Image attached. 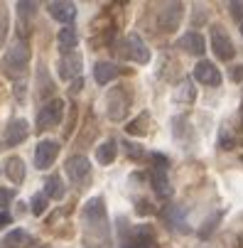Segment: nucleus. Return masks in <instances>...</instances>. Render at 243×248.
<instances>
[{"label":"nucleus","mask_w":243,"mask_h":248,"mask_svg":"<svg viewBox=\"0 0 243 248\" xmlns=\"http://www.w3.org/2000/svg\"><path fill=\"white\" fill-rule=\"evenodd\" d=\"M81 74V54L74 52V54H66L59 59V79H66V81H72ZM81 79V77H79Z\"/></svg>","instance_id":"9b49d317"},{"label":"nucleus","mask_w":243,"mask_h":248,"mask_svg":"<svg viewBox=\"0 0 243 248\" xmlns=\"http://www.w3.org/2000/svg\"><path fill=\"white\" fill-rule=\"evenodd\" d=\"M79 89H81V79H76V81H74V86H72V93H76Z\"/></svg>","instance_id":"72a5a7b5"},{"label":"nucleus","mask_w":243,"mask_h":248,"mask_svg":"<svg viewBox=\"0 0 243 248\" xmlns=\"http://www.w3.org/2000/svg\"><path fill=\"white\" fill-rule=\"evenodd\" d=\"M116 77H118V66H116L113 62H98V64L93 66V79H96L101 86L111 84Z\"/></svg>","instance_id":"f3484780"},{"label":"nucleus","mask_w":243,"mask_h":248,"mask_svg":"<svg viewBox=\"0 0 243 248\" xmlns=\"http://www.w3.org/2000/svg\"><path fill=\"white\" fill-rule=\"evenodd\" d=\"M150 180H152V189H155V194L160 199L172 197V187H169V180H167V172L165 170H152Z\"/></svg>","instance_id":"6ab92c4d"},{"label":"nucleus","mask_w":243,"mask_h":248,"mask_svg":"<svg viewBox=\"0 0 243 248\" xmlns=\"http://www.w3.org/2000/svg\"><path fill=\"white\" fill-rule=\"evenodd\" d=\"M180 47L187 52V54H194V57H201L206 52V42L199 32H187L184 37H180Z\"/></svg>","instance_id":"dca6fc26"},{"label":"nucleus","mask_w":243,"mask_h":248,"mask_svg":"<svg viewBox=\"0 0 243 248\" xmlns=\"http://www.w3.org/2000/svg\"><path fill=\"white\" fill-rule=\"evenodd\" d=\"M5 174L10 177V182L20 185V182L25 180V162H22L20 157H10V160L5 162Z\"/></svg>","instance_id":"5701e85b"},{"label":"nucleus","mask_w":243,"mask_h":248,"mask_svg":"<svg viewBox=\"0 0 243 248\" xmlns=\"http://www.w3.org/2000/svg\"><path fill=\"white\" fill-rule=\"evenodd\" d=\"M241 34H243V22H241Z\"/></svg>","instance_id":"c9c22d12"},{"label":"nucleus","mask_w":243,"mask_h":248,"mask_svg":"<svg viewBox=\"0 0 243 248\" xmlns=\"http://www.w3.org/2000/svg\"><path fill=\"white\" fill-rule=\"evenodd\" d=\"M143 123H148V113H140V118L130 121V125H125V130H128L130 135H145V133H148V128H145Z\"/></svg>","instance_id":"b1692460"},{"label":"nucleus","mask_w":243,"mask_h":248,"mask_svg":"<svg viewBox=\"0 0 243 248\" xmlns=\"http://www.w3.org/2000/svg\"><path fill=\"white\" fill-rule=\"evenodd\" d=\"M13 197H15V194H13L10 189H0V206H5V204H8Z\"/></svg>","instance_id":"2f4dec72"},{"label":"nucleus","mask_w":243,"mask_h":248,"mask_svg":"<svg viewBox=\"0 0 243 248\" xmlns=\"http://www.w3.org/2000/svg\"><path fill=\"white\" fill-rule=\"evenodd\" d=\"M57 155H59V145L54 143V140H40V145L34 148V167L37 170L52 167Z\"/></svg>","instance_id":"0eeeda50"},{"label":"nucleus","mask_w":243,"mask_h":248,"mask_svg":"<svg viewBox=\"0 0 243 248\" xmlns=\"http://www.w3.org/2000/svg\"><path fill=\"white\" fill-rule=\"evenodd\" d=\"M123 54H125V59H130V62H135V64H148V62H150V49H148V45L143 42L140 34H135V32H130L128 37H125Z\"/></svg>","instance_id":"20e7f679"},{"label":"nucleus","mask_w":243,"mask_h":248,"mask_svg":"<svg viewBox=\"0 0 243 248\" xmlns=\"http://www.w3.org/2000/svg\"><path fill=\"white\" fill-rule=\"evenodd\" d=\"M34 10H37V3H17V13L25 15V17L34 15Z\"/></svg>","instance_id":"c85d7f7f"},{"label":"nucleus","mask_w":243,"mask_h":248,"mask_svg":"<svg viewBox=\"0 0 243 248\" xmlns=\"http://www.w3.org/2000/svg\"><path fill=\"white\" fill-rule=\"evenodd\" d=\"M27 135H30L27 121H25V118H17V121H13V123L5 128V145H8V148H15V145L22 143Z\"/></svg>","instance_id":"ddd939ff"},{"label":"nucleus","mask_w":243,"mask_h":248,"mask_svg":"<svg viewBox=\"0 0 243 248\" xmlns=\"http://www.w3.org/2000/svg\"><path fill=\"white\" fill-rule=\"evenodd\" d=\"M150 160L155 162V167H152V170H165V172H167V167H169V160H167L165 155H160V153H152V155H150Z\"/></svg>","instance_id":"cd10ccee"},{"label":"nucleus","mask_w":243,"mask_h":248,"mask_svg":"<svg viewBox=\"0 0 243 248\" xmlns=\"http://www.w3.org/2000/svg\"><path fill=\"white\" fill-rule=\"evenodd\" d=\"M212 49H214V54H216L221 62H231L233 54H236V47H233L231 37H228V34H226L219 25L212 27Z\"/></svg>","instance_id":"39448f33"},{"label":"nucleus","mask_w":243,"mask_h":248,"mask_svg":"<svg viewBox=\"0 0 243 248\" xmlns=\"http://www.w3.org/2000/svg\"><path fill=\"white\" fill-rule=\"evenodd\" d=\"M45 194L49 197V199H64V194H66V187H64V180L59 174H52V177H47V182H45Z\"/></svg>","instance_id":"aec40b11"},{"label":"nucleus","mask_w":243,"mask_h":248,"mask_svg":"<svg viewBox=\"0 0 243 248\" xmlns=\"http://www.w3.org/2000/svg\"><path fill=\"white\" fill-rule=\"evenodd\" d=\"M30 57H32V52H30L27 42H25V40H17V42L8 49V54H5V59H3V72H5L8 77L17 79L25 69H27Z\"/></svg>","instance_id":"f03ea898"},{"label":"nucleus","mask_w":243,"mask_h":248,"mask_svg":"<svg viewBox=\"0 0 243 248\" xmlns=\"http://www.w3.org/2000/svg\"><path fill=\"white\" fill-rule=\"evenodd\" d=\"M10 224V214L8 211H0V226H8Z\"/></svg>","instance_id":"473e14b6"},{"label":"nucleus","mask_w":243,"mask_h":248,"mask_svg":"<svg viewBox=\"0 0 243 248\" xmlns=\"http://www.w3.org/2000/svg\"><path fill=\"white\" fill-rule=\"evenodd\" d=\"M45 211H47V194H34L32 197V214L42 217Z\"/></svg>","instance_id":"a878e982"},{"label":"nucleus","mask_w":243,"mask_h":248,"mask_svg":"<svg viewBox=\"0 0 243 248\" xmlns=\"http://www.w3.org/2000/svg\"><path fill=\"white\" fill-rule=\"evenodd\" d=\"M3 243H5V248H27L32 243V236L25 229H15L3 238Z\"/></svg>","instance_id":"412c9836"},{"label":"nucleus","mask_w":243,"mask_h":248,"mask_svg":"<svg viewBox=\"0 0 243 248\" xmlns=\"http://www.w3.org/2000/svg\"><path fill=\"white\" fill-rule=\"evenodd\" d=\"M162 217H165V224H167L169 229H177V231H187V226H184V209H182V206H177V204L167 206Z\"/></svg>","instance_id":"a211bd4d"},{"label":"nucleus","mask_w":243,"mask_h":248,"mask_svg":"<svg viewBox=\"0 0 243 248\" xmlns=\"http://www.w3.org/2000/svg\"><path fill=\"white\" fill-rule=\"evenodd\" d=\"M116 153H118V145H116V140H106V143H101L96 148V160L98 165H111L116 160Z\"/></svg>","instance_id":"4be33fe9"},{"label":"nucleus","mask_w":243,"mask_h":248,"mask_svg":"<svg viewBox=\"0 0 243 248\" xmlns=\"http://www.w3.org/2000/svg\"><path fill=\"white\" fill-rule=\"evenodd\" d=\"M241 121H243V106H241Z\"/></svg>","instance_id":"f704fd0d"},{"label":"nucleus","mask_w":243,"mask_h":248,"mask_svg":"<svg viewBox=\"0 0 243 248\" xmlns=\"http://www.w3.org/2000/svg\"><path fill=\"white\" fill-rule=\"evenodd\" d=\"M194 77H197V81L204 84V86H219V84H221L219 69H216L212 62H206V59H201V62L194 66Z\"/></svg>","instance_id":"9d476101"},{"label":"nucleus","mask_w":243,"mask_h":248,"mask_svg":"<svg viewBox=\"0 0 243 248\" xmlns=\"http://www.w3.org/2000/svg\"><path fill=\"white\" fill-rule=\"evenodd\" d=\"M64 170H66V174H69V180L79 185V182H84L86 177H89L91 165H89V160H86L84 155H74V157H69V160H66Z\"/></svg>","instance_id":"1a4fd4ad"},{"label":"nucleus","mask_w":243,"mask_h":248,"mask_svg":"<svg viewBox=\"0 0 243 248\" xmlns=\"http://www.w3.org/2000/svg\"><path fill=\"white\" fill-rule=\"evenodd\" d=\"M228 8H231V15L243 22V3H241V0H233V3H228Z\"/></svg>","instance_id":"c756f323"},{"label":"nucleus","mask_w":243,"mask_h":248,"mask_svg":"<svg viewBox=\"0 0 243 248\" xmlns=\"http://www.w3.org/2000/svg\"><path fill=\"white\" fill-rule=\"evenodd\" d=\"M175 98H177V101H192V98H194L192 84H189V81H182L180 89H177V93H175Z\"/></svg>","instance_id":"bb28decb"},{"label":"nucleus","mask_w":243,"mask_h":248,"mask_svg":"<svg viewBox=\"0 0 243 248\" xmlns=\"http://www.w3.org/2000/svg\"><path fill=\"white\" fill-rule=\"evenodd\" d=\"M241 246H243V236H241Z\"/></svg>","instance_id":"e433bc0d"},{"label":"nucleus","mask_w":243,"mask_h":248,"mask_svg":"<svg viewBox=\"0 0 243 248\" xmlns=\"http://www.w3.org/2000/svg\"><path fill=\"white\" fill-rule=\"evenodd\" d=\"M8 27H10L8 8H5V5H0V47L5 45V37H8Z\"/></svg>","instance_id":"393cba45"},{"label":"nucleus","mask_w":243,"mask_h":248,"mask_svg":"<svg viewBox=\"0 0 243 248\" xmlns=\"http://www.w3.org/2000/svg\"><path fill=\"white\" fill-rule=\"evenodd\" d=\"M79 45V34L74 27H61L57 34V49L61 52V57L66 54H74V47Z\"/></svg>","instance_id":"2eb2a0df"},{"label":"nucleus","mask_w":243,"mask_h":248,"mask_svg":"<svg viewBox=\"0 0 243 248\" xmlns=\"http://www.w3.org/2000/svg\"><path fill=\"white\" fill-rule=\"evenodd\" d=\"M42 248H47V246H42Z\"/></svg>","instance_id":"4c0bfd02"},{"label":"nucleus","mask_w":243,"mask_h":248,"mask_svg":"<svg viewBox=\"0 0 243 248\" xmlns=\"http://www.w3.org/2000/svg\"><path fill=\"white\" fill-rule=\"evenodd\" d=\"M182 15H184V5H182V3H167V5L160 8L157 22H160V27H162L165 32H172V30H177Z\"/></svg>","instance_id":"423d86ee"},{"label":"nucleus","mask_w":243,"mask_h":248,"mask_svg":"<svg viewBox=\"0 0 243 248\" xmlns=\"http://www.w3.org/2000/svg\"><path fill=\"white\" fill-rule=\"evenodd\" d=\"M61 116H64V101L61 98L47 101L42 108L37 111V130H49V128L59 125Z\"/></svg>","instance_id":"7ed1b4c3"},{"label":"nucleus","mask_w":243,"mask_h":248,"mask_svg":"<svg viewBox=\"0 0 243 248\" xmlns=\"http://www.w3.org/2000/svg\"><path fill=\"white\" fill-rule=\"evenodd\" d=\"M47 13L57 22H72L76 17V5L69 0H52V3H47Z\"/></svg>","instance_id":"f8f14e48"},{"label":"nucleus","mask_w":243,"mask_h":248,"mask_svg":"<svg viewBox=\"0 0 243 248\" xmlns=\"http://www.w3.org/2000/svg\"><path fill=\"white\" fill-rule=\"evenodd\" d=\"M121 248H157V243H155V236L148 226H137L123 238Z\"/></svg>","instance_id":"6e6552de"},{"label":"nucleus","mask_w":243,"mask_h":248,"mask_svg":"<svg viewBox=\"0 0 243 248\" xmlns=\"http://www.w3.org/2000/svg\"><path fill=\"white\" fill-rule=\"evenodd\" d=\"M125 111H128V96L121 89L111 91L108 93V118L111 121H121L125 116Z\"/></svg>","instance_id":"4468645a"},{"label":"nucleus","mask_w":243,"mask_h":248,"mask_svg":"<svg viewBox=\"0 0 243 248\" xmlns=\"http://www.w3.org/2000/svg\"><path fill=\"white\" fill-rule=\"evenodd\" d=\"M81 217H84L86 231H96V233H101V238H106V233H108V221H106V204H103L101 197H93V199L86 202Z\"/></svg>","instance_id":"f257e3e1"},{"label":"nucleus","mask_w":243,"mask_h":248,"mask_svg":"<svg viewBox=\"0 0 243 248\" xmlns=\"http://www.w3.org/2000/svg\"><path fill=\"white\" fill-rule=\"evenodd\" d=\"M125 153H128L130 157H143V148L135 145V143H125Z\"/></svg>","instance_id":"7c9ffc66"}]
</instances>
